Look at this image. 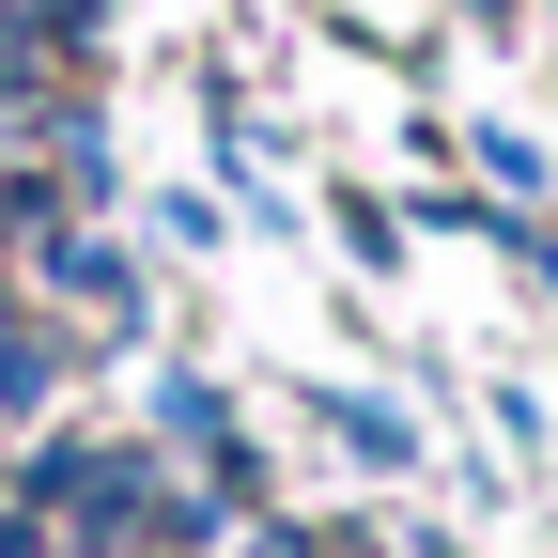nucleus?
<instances>
[{"instance_id":"obj_1","label":"nucleus","mask_w":558,"mask_h":558,"mask_svg":"<svg viewBox=\"0 0 558 558\" xmlns=\"http://www.w3.org/2000/svg\"><path fill=\"white\" fill-rule=\"evenodd\" d=\"M0 558H47V527H32V512H16V527H0Z\"/></svg>"}]
</instances>
